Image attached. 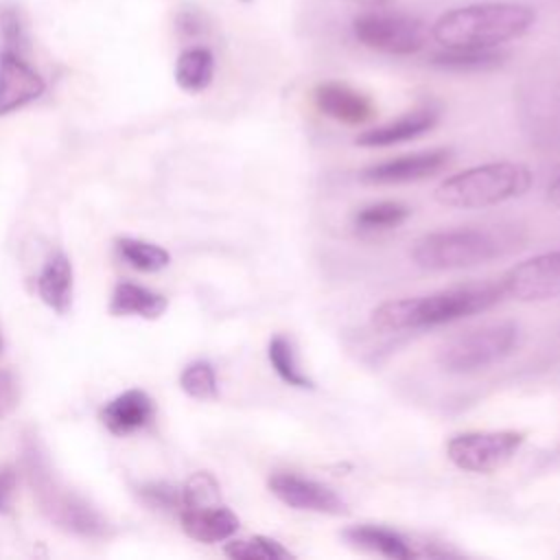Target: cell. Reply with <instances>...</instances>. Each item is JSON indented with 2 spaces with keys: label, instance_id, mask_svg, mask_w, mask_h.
I'll use <instances>...</instances> for the list:
<instances>
[{
  "label": "cell",
  "instance_id": "obj_1",
  "mask_svg": "<svg viewBox=\"0 0 560 560\" xmlns=\"http://www.w3.org/2000/svg\"><path fill=\"white\" fill-rule=\"evenodd\" d=\"M503 298L501 284H462L416 298H398L372 311V326L381 332L433 328L492 308Z\"/></svg>",
  "mask_w": 560,
  "mask_h": 560
},
{
  "label": "cell",
  "instance_id": "obj_2",
  "mask_svg": "<svg viewBox=\"0 0 560 560\" xmlns=\"http://www.w3.org/2000/svg\"><path fill=\"white\" fill-rule=\"evenodd\" d=\"M534 22L529 4L486 0L444 11L431 24V37L444 48H499L523 37Z\"/></svg>",
  "mask_w": 560,
  "mask_h": 560
},
{
  "label": "cell",
  "instance_id": "obj_3",
  "mask_svg": "<svg viewBox=\"0 0 560 560\" xmlns=\"http://www.w3.org/2000/svg\"><path fill=\"white\" fill-rule=\"evenodd\" d=\"M532 186V171L518 162H490L459 171L433 190L444 208L477 210L523 197Z\"/></svg>",
  "mask_w": 560,
  "mask_h": 560
},
{
  "label": "cell",
  "instance_id": "obj_4",
  "mask_svg": "<svg viewBox=\"0 0 560 560\" xmlns=\"http://www.w3.org/2000/svg\"><path fill=\"white\" fill-rule=\"evenodd\" d=\"M22 464L39 510L50 523L81 536H103L107 532V521L52 475L50 464L35 440L24 442Z\"/></svg>",
  "mask_w": 560,
  "mask_h": 560
},
{
  "label": "cell",
  "instance_id": "obj_5",
  "mask_svg": "<svg viewBox=\"0 0 560 560\" xmlns=\"http://www.w3.org/2000/svg\"><path fill=\"white\" fill-rule=\"evenodd\" d=\"M501 252V238L481 228L438 230L420 236L411 245L413 262L429 271H453L486 265L499 258Z\"/></svg>",
  "mask_w": 560,
  "mask_h": 560
},
{
  "label": "cell",
  "instance_id": "obj_6",
  "mask_svg": "<svg viewBox=\"0 0 560 560\" xmlns=\"http://www.w3.org/2000/svg\"><path fill=\"white\" fill-rule=\"evenodd\" d=\"M516 343L518 326L514 322H494L446 339L438 348L435 361L451 374H472L510 357Z\"/></svg>",
  "mask_w": 560,
  "mask_h": 560
},
{
  "label": "cell",
  "instance_id": "obj_7",
  "mask_svg": "<svg viewBox=\"0 0 560 560\" xmlns=\"http://www.w3.org/2000/svg\"><path fill=\"white\" fill-rule=\"evenodd\" d=\"M352 33L365 48L407 57L427 46L431 26H427L418 15L376 7L352 20Z\"/></svg>",
  "mask_w": 560,
  "mask_h": 560
},
{
  "label": "cell",
  "instance_id": "obj_8",
  "mask_svg": "<svg viewBox=\"0 0 560 560\" xmlns=\"http://www.w3.org/2000/svg\"><path fill=\"white\" fill-rule=\"evenodd\" d=\"M525 433L514 429L501 431H466L446 444V457L468 472H494L503 468L523 446Z\"/></svg>",
  "mask_w": 560,
  "mask_h": 560
},
{
  "label": "cell",
  "instance_id": "obj_9",
  "mask_svg": "<svg viewBox=\"0 0 560 560\" xmlns=\"http://www.w3.org/2000/svg\"><path fill=\"white\" fill-rule=\"evenodd\" d=\"M503 295L518 302H545L560 298V249L516 262L501 278Z\"/></svg>",
  "mask_w": 560,
  "mask_h": 560
},
{
  "label": "cell",
  "instance_id": "obj_10",
  "mask_svg": "<svg viewBox=\"0 0 560 560\" xmlns=\"http://www.w3.org/2000/svg\"><path fill=\"white\" fill-rule=\"evenodd\" d=\"M453 158L451 149H427L418 153L398 155L394 160H385L378 164H372L359 173V179L363 184L372 186H394V184H409L420 182L427 177L438 175L448 166Z\"/></svg>",
  "mask_w": 560,
  "mask_h": 560
},
{
  "label": "cell",
  "instance_id": "obj_11",
  "mask_svg": "<svg viewBox=\"0 0 560 560\" xmlns=\"http://www.w3.org/2000/svg\"><path fill=\"white\" fill-rule=\"evenodd\" d=\"M269 490L276 499L293 510L341 516L348 514L346 501L326 483L293 472H276L269 477Z\"/></svg>",
  "mask_w": 560,
  "mask_h": 560
},
{
  "label": "cell",
  "instance_id": "obj_12",
  "mask_svg": "<svg viewBox=\"0 0 560 560\" xmlns=\"http://www.w3.org/2000/svg\"><path fill=\"white\" fill-rule=\"evenodd\" d=\"M313 103L324 116L348 127L363 125L376 114L374 103L368 94L341 81H324L315 85Z\"/></svg>",
  "mask_w": 560,
  "mask_h": 560
},
{
  "label": "cell",
  "instance_id": "obj_13",
  "mask_svg": "<svg viewBox=\"0 0 560 560\" xmlns=\"http://www.w3.org/2000/svg\"><path fill=\"white\" fill-rule=\"evenodd\" d=\"M44 79L13 50L0 52V116L11 114L44 92Z\"/></svg>",
  "mask_w": 560,
  "mask_h": 560
},
{
  "label": "cell",
  "instance_id": "obj_14",
  "mask_svg": "<svg viewBox=\"0 0 560 560\" xmlns=\"http://www.w3.org/2000/svg\"><path fill=\"white\" fill-rule=\"evenodd\" d=\"M438 122V112L431 107H418L413 112H407L385 125L365 129L357 136V144L359 147H368V149H376V147H392V144H400L413 138L424 136L427 131H431Z\"/></svg>",
  "mask_w": 560,
  "mask_h": 560
},
{
  "label": "cell",
  "instance_id": "obj_15",
  "mask_svg": "<svg viewBox=\"0 0 560 560\" xmlns=\"http://www.w3.org/2000/svg\"><path fill=\"white\" fill-rule=\"evenodd\" d=\"M153 400L142 389H127L105 405L101 420L114 435H129L153 420Z\"/></svg>",
  "mask_w": 560,
  "mask_h": 560
},
{
  "label": "cell",
  "instance_id": "obj_16",
  "mask_svg": "<svg viewBox=\"0 0 560 560\" xmlns=\"http://www.w3.org/2000/svg\"><path fill=\"white\" fill-rule=\"evenodd\" d=\"M179 518L182 529L199 542H221L238 529V516L221 503L199 510H179Z\"/></svg>",
  "mask_w": 560,
  "mask_h": 560
},
{
  "label": "cell",
  "instance_id": "obj_17",
  "mask_svg": "<svg viewBox=\"0 0 560 560\" xmlns=\"http://www.w3.org/2000/svg\"><path fill=\"white\" fill-rule=\"evenodd\" d=\"M37 291L46 306L57 313H66L72 304V265L66 254L57 252L44 265L37 278Z\"/></svg>",
  "mask_w": 560,
  "mask_h": 560
},
{
  "label": "cell",
  "instance_id": "obj_18",
  "mask_svg": "<svg viewBox=\"0 0 560 560\" xmlns=\"http://www.w3.org/2000/svg\"><path fill=\"white\" fill-rule=\"evenodd\" d=\"M343 538L357 549L372 551V553H378V556H385L392 560H407V558L416 556L411 545L400 534H396L394 529H387V527H378V525L348 527L343 532Z\"/></svg>",
  "mask_w": 560,
  "mask_h": 560
},
{
  "label": "cell",
  "instance_id": "obj_19",
  "mask_svg": "<svg viewBox=\"0 0 560 560\" xmlns=\"http://www.w3.org/2000/svg\"><path fill=\"white\" fill-rule=\"evenodd\" d=\"M168 302L162 293L133 282L116 284L109 302L112 315H140L147 319H158L166 311Z\"/></svg>",
  "mask_w": 560,
  "mask_h": 560
},
{
  "label": "cell",
  "instance_id": "obj_20",
  "mask_svg": "<svg viewBox=\"0 0 560 560\" xmlns=\"http://www.w3.org/2000/svg\"><path fill=\"white\" fill-rule=\"evenodd\" d=\"M505 61L497 48H440L429 57V63L448 72H486Z\"/></svg>",
  "mask_w": 560,
  "mask_h": 560
},
{
  "label": "cell",
  "instance_id": "obj_21",
  "mask_svg": "<svg viewBox=\"0 0 560 560\" xmlns=\"http://www.w3.org/2000/svg\"><path fill=\"white\" fill-rule=\"evenodd\" d=\"M214 77V57L203 46L186 48L175 63V81L184 92H203Z\"/></svg>",
  "mask_w": 560,
  "mask_h": 560
},
{
  "label": "cell",
  "instance_id": "obj_22",
  "mask_svg": "<svg viewBox=\"0 0 560 560\" xmlns=\"http://www.w3.org/2000/svg\"><path fill=\"white\" fill-rule=\"evenodd\" d=\"M267 357H269V363L271 368L276 370V374L291 387H298V389H311L313 387V381L306 376V372L300 368V361H298V352H295V346L291 341V337L287 335H276L271 341H269V348H267Z\"/></svg>",
  "mask_w": 560,
  "mask_h": 560
},
{
  "label": "cell",
  "instance_id": "obj_23",
  "mask_svg": "<svg viewBox=\"0 0 560 560\" xmlns=\"http://www.w3.org/2000/svg\"><path fill=\"white\" fill-rule=\"evenodd\" d=\"M411 214V208L400 201H376L354 212V228L359 232H385L402 225Z\"/></svg>",
  "mask_w": 560,
  "mask_h": 560
},
{
  "label": "cell",
  "instance_id": "obj_24",
  "mask_svg": "<svg viewBox=\"0 0 560 560\" xmlns=\"http://www.w3.org/2000/svg\"><path fill=\"white\" fill-rule=\"evenodd\" d=\"M116 249L129 267L147 273L160 271L171 262V256L164 247L147 241H138V238H118Z\"/></svg>",
  "mask_w": 560,
  "mask_h": 560
},
{
  "label": "cell",
  "instance_id": "obj_25",
  "mask_svg": "<svg viewBox=\"0 0 560 560\" xmlns=\"http://www.w3.org/2000/svg\"><path fill=\"white\" fill-rule=\"evenodd\" d=\"M223 551L228 558H234V560H287L293 556L287 547H282L278 540L269 536L230 540L223 547Z\"/></svg>",
  "mask_w": 560,
  "mask_h": 560
},
{
  "label": "cell",
  "instance_id": "obj_26",
  "mask_svg": "<svg viewBox=\"0 0 560 560\" xmlns=\"http://www.w3.org/2000/svg\"><path fill=\"white\" fill-rule=\"evenodd\" d=\"M221 503L219 483L210 472H195L182 488V510L212 508Z\"/></svg>",
  "mask_w": 560,
  "mask_h": 560
},
{
  "label": "cell",
  "instance_id": "obj_27",
  "mask_svg": "<svg viewBox=\"0 0 560 560\" xmlns=\"http://www.w3.org/2000/svg\"><path fill=\"white\" fill-rule=\"evenodd\" d=\"M182 389L197 400H210L217 396V372L208 361L188 363L179 374Z\"/></svg>",
  "mask_w": 560,
  "mask_h": 560
},
{
  "label": "cell",
  "instance_id": "obj_28",
  "mask_svg": "<svg viewBox=\"0 0 560 560\" xmlns=\"http://www.w3.org/2000/svg\"><path fill=\"white\" fill-rule=\"evenodd\" d=\"M140 497L144 503H149L151 508H160V510H182V490H177L171 483L164 481H153L142 486Z\"/></svg>",
  "mask_w": 560,
  "mask_h": 560
},
{
  "label": "cell",
  "instance_id": "obj_29",
  "mask_svg": "<svg viewBox=\"0 0 560 560\" xmlns=\"http://www.w3.org/2000/svg\"><path fill=\"white\" fill-rule=\"evenodd\" d=\"M0 33L4 39V50H13V52L22 55V48L26 46V35H24V26L15 11H11V9L2 11Z\"/></svg>",
  "mask_w": 560,
  "mask_h": 560
},
{
  "label": "cell",
  "instance_id": "obj_30",
  "mask_svg": "<svg viewBox=\"0 0 560 560\" xmlns=\"http://www.w3.org/2000/svg\"><path fill=\"white\" fill-rule=\"evenodd\" d=\"M18 405V385L11 372L0 370V420L9 416Z\"/></svg>",
  "mask_w": 560,
  "mask_h": 560
},
{
  "label": "cell",
  "instance_id": "obj_31",
  "mask_svg": "<svg viewBox=\"0 0 560 560\" xmlns=\"http://www.w3.org/2000/svg\"><path fill=\"white\" fill-rule=\"evenodd\" d=\"M13 490H15V470H13V466H0V514L9 512Z\"/></svg>",
  "mask_w": 560,
  "mask_h": 560
},
{
  "label": "cell",
  "instance_id": "obj_32",
  "mask_svg": "<svg viewBox=\"0 0 560 560\" xmlns=\"http://www.w3.org/2000/svg\"><path fill=\"white\" fill-rule=\"evenodd\" d=\"M203 15L197 9H182L177 15V28L184 35H199L203 31Z\"/></svg>",
  "mask_w": 560,
  "mask_h": 560
},
{
  "label": "cell",
  "instance_id": "obj_33",
  "mask_svg": "<svg viewBox=\"0 0 560 560\" xmlns=\"http://www.w3.org/2000/svg\"><path fill=\"white\" fill-rule=\"evenodd\" d=\"M547 201L560 210V175L547 188Z\"/></svg>",
  "mask_w": 560,
  "mask_h": 560
},
{
  "label": "cell",
  "instance_id": "obj_34",
  "mask_svg": "<svg viewBox=\"0 0 560 560\" xmlns=\"http://www.w3.org/2000/svg\"><path fill=\"white\" fill-rule=\"evenodd\" d=\"M348 2H354V4H361V7L376 9V7H385V4H389L392 0H348Z\"/></svg>",
  "mask_w": 560,
  "mask_h": 560
},
{
  "label": "cell",
  "instance_id": "obj_35",
  "mask_svg": "<svg viewBox=\"0 0 560 560\" xmlns=\"http://www.w3.org/2000/svg\"><path fill=\"white\" fill-rule=\"evenodd\" d=\"M0 352H2V339H0Z\"/></svg>",
  "mask_w": 560,
  "mask_h": 560
},
{
  "label": "cell",
  "instance_id": "obj_36",
  "mask_svg": "<svg viewBox=\"0 0 560 560\" xmlns=\"http://www.w3.org/2000/svg\"><path fill=\"white\" fill-rule=\"evenodd\" d=\"M243 2H249V0H243Z\"/></svg>",
  "mask_w": 560,
  "mask_h": 560
}]
</instances>
